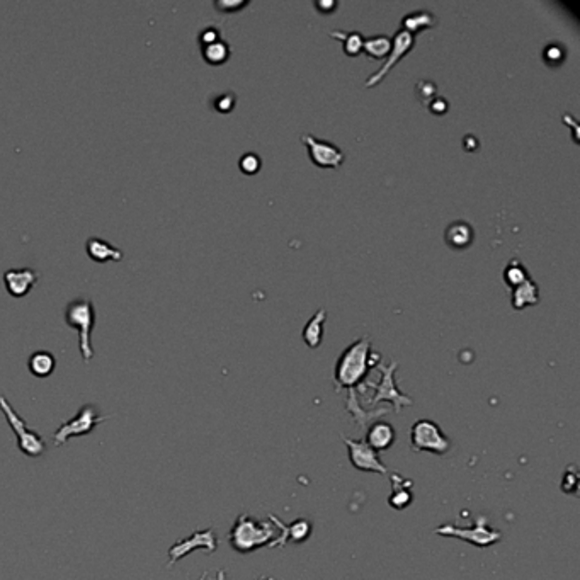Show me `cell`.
Masks as SVG:
<instances>
[{
    "label": "cell",
    "instance_id": "6da1fadb",
    "mask_svg": "<svg viewBox=\"0 0 580 580\" xmlns=\"http://www.w3.org/2000/svg\"><path fill=\"white\" fill-rule=\"evenodd\" d=\"M380 361L381 356L371 351L370 337L356 339L353 344L347 346L344 353L339 356L336 363V370H334L336 390L356 388L359 383H363L371 368L378 366Z\"/></svg>",
    "mask_w": 580,
    "mask_h": 580
},
{
    "label": "cell",
    "instance_id": "7a4b0ae2",
    "mask_svg": "<svg viewBox=\"0 0 580 580\" xmlns=\"http://www.w3.org/2000/svg\"><path fill=\"white\" fill-rule=\"evenodd\" d=\"M271 521L273 523L257 521L249 514H240L228 535L232 548L239 553H252L264 546L276 548L281 533L276 531L278 524L273 516H271Z\"/></svg>",
    "mask_w": 580,
    "mask_h": 580
},
{
    "label": "cell",
    "instance_id": "3957f363",
    "mask_svg": "<svg viewBox=\"0 0 580 580\" xmlns=\"http://www.w3.org/2000/svg\"><path fill=\"white\" fill-rule=\"evenodd\" d=\"M65 322L69 327L75 329L79 332L80 354H82L84 361L91 363V359L94 358V349H92L91 344V334L96 322V312L92 300L84 298V296L72 300L65 308Z\"/></svg>",
    "mask_w": 580,
    "mask_h": 580
},
{
    "label": "cell",
    "instance_id": "277c9868",
    "mask_svg": "<svg viewBox=\"0 0 580 580\" xmlns=\"http://www.w3.org/2000/svg\"><path fill=\"white\" fill-rule=\"evenodd\" d=\"M397 368H399V363L397 361H392L390 364H378V370L381 371V380L378 383H375V381H363V387L364 390H373V397L370 399V404L376 405L380 404L381 400L388 402V404H393V410L395 412H400L402 407H409V405H412V399L407 395H404L399 388H397V383H395V371Z\"/></svg>",
    "mask_w": 580,
    "mask_h": 580
},
{
    "label": "cell",
    "instance_id": "5b68a950",
    "mask_svg": "<svg viewBox=\"0 0 580 580\" xmlns=\"http://www.w3.org/2000/svg\"><path fill=\"white\" fill-rule=\"evenodd\" d=\"M434 535L450 536L456 540L467 541V543L477 546V548H489L502 540V533L489 524L485 516H478L475 524L470 528H460L456 524L446 523L443 526L434 529Z\"/></svg>",
    "mask_w": 580,
    "mask_h": 580
},
{
    "label": "cell",
    "instance_id": "8992f818",
    "mask_svg": "<svg viewBox=\"0 0 580 580\" xmlns=\"http://www.w3.org/2000/svg\"><path fill=\"white\" fill-rule=\"evenodd\" d=\"M410 448L416 453H433L444 456L451 450V439L443 433L439 424L431 419H421L410 429Z\"/></svg>",
    "mask_w": 580,
    "mask_h": 580
},
{
    "label": "cell",
    "instance_id": "52a82bcc",
    "mask_svg": "<svg viewBox=\"0 0 580 580\" xmlns=\"http://www.w3.org/2000/svg\"><path fill=\"white\" fill-rule=\"evenodd\" d=\"M0 410L6 416L7 422H9L11 429L14 431L16 439H18V448L24 453L26 456H31V458H38L46 451V444L45 439L41 438L40 434L35 433L26 424L23 417L16 412V409L9 404V400L4 395H0Z\"/></svg>",
    "mask_w": 580,
    "mask_h": 580
},
{
    "label": "cell",
    "instance_id": "ba28073f",
    "mask_svg": "<svg viewBox=\"0 0 580 580\" xmlns=\"http://www.w3.org/2000/svg\"><path fill=\"white\" fill-rule=\"evenodd\" d=\"M106 421H108V417L101 416L99 409H97L96 405L92 404L84 405L74 417L65 421L60 427H58L57 433L53 434L55 446H63V444L72 438H80V436L91 434L97 426L103 424Z\"/></svg>",
    "mask_w": 580,
    "mask_h": 580
},
{
    "label": "cell",
    "instance_id": "9c48e42d",
    "mask_svg": "<svg viewBox=\"0 0 580 580\" xmlns=\"http://www.w3.org/2000/svg\"><path fill=\"white\" fill-rule=\"evenodd\" d=\"M344 441L347 453H349L351 465L359 472H371L380 473V475H388V468L385 467L383 461L380 460L378 451H375L366 441H356V439L341 436Z\"/></svg>",
    "mask_w": 580,
    "mask_h": 580
},
{
    "label": "cell",
    "instance_id": "30bf717a",
    "mask_svg": "<svg viewBox=\"0 0 580 580\" xmlns=\"http://www.w3.org/2000/svg\"><path fill=\"white\" fill-rule=\"evenodd\" d=\"M198 548L205 550V552H208V553L217 552L218 540H217V535H215L213 528L193 533L191 536L177 541L176 545H172L171 550H169V567H172L174 563L179 562L181 558L188 557L191 552H194V550H198Z\"/></svg>",
    "mask_w": 580,
    "mask_h": 580
},
{
    "label": "cell",
    "instance_id": "8fae6325",
    "mask_svg": "<svg viewBox=\"0 0 580 580\" xmlns=\"http://www.w3.org/2000/svg\"><path fill=\"white\" fill-rule=\"evenodd\" d=\"M414 43H416V36L410 35V33L405 31V29H399V31L395 33V36L392 38V48H390V53L387 55V62H385L383 65H381L380 69L366 80L364 87L370 89V87H375L376 84H380L381 79H383L385 75H387L388 72H390L393 67H395L397 63H399L402 58H404L405 55H407L410 50L414 48Z\"/></svg>",
    "mask_w": 580,
    "mask_h": 580
},
{
    "label": "cell",
    "instance_id": "7c38bea8",
    "mask_svg": "<svg viewBox=\"0 0 580 580\" xmlns=\"http://www.w3.org/2000/svg\"><path fill=\"white\" fill-rule=\"evenodd\" d=\"M302 142L307 145L308 155H310L312 162L315 164L317 167L337 169L341 167L342 162H344L346 159L344 152H342L337 145H334V143L315 138L310 133L302 135Z\"/></svg>",
    "mask_w": 580,
    "mask_h": 580
},
{
    "label": "cell",
    "instance_id": "4fadbf2b",
    "mask_svg": "<svg viewBox=\"0 0 580 580\" xmlns=\"http://www.w3.org/2000/svg\"><path fill=\"white\" fill-rule=\"evenodd\" d=\"M38 279H40V276L31 268L9 269L4 273V285L14 298H24L36 286Z\"/></svg>",
    "mask_w": 580,
    "mask_h": 580
},
{
    "label": "cell",
    "instance_id": "5bb4252c",
    "mask_svg": "<svg viewBox=\"0 0 580 580\" xmlns=\"http://www.w3.org/2000/svg\"><path fill=\"white\" fill-rule=\"evenodd\" d=\"M395 439H397L395 427H393L392 424H388V422L378 421V422H373V424L368 427L366 443L370 444L375 451L380 453V451L390 450L393 444H395Z\"/></svg>",
    "mask_w": 580,
    "mask_h": 580
},
{
    "label": "cell",
    "instance_id": "9a60e30c",
    "mask_svg": "<svg viewBox=\"0 0 580 580\" xmlns=\"http://www.w3.org/2000/svg\"><path fill=\"white\" fill-rule=\"evenodd\" d=\"M414 484L409 478H404L399 473H392V492L388 495V504L395 511H404L412 504Z\"/></svg>",
    "mask_w": 580,
    "mask_h": 580
},
{
    "label": "cell",
    "instance_id": "2e32d148",
    "mask_svg": "<svg viewBox=\"0 0 580 580\" xmlns=\"http://www.w3.org/2000/svg\"><path fill=\"white\" fill-rule=\"evenodd\" d=\"M473 227L465 220H458L448 225L446 232H444V240L451 249H468L473 242Z\"/></svg>",
    "mask_w": 580,
    "mask_h": 580
},
{
    "label": "cell",
    "instance_id": "e0dca14e",
    "mask_svg": "<svg viewBox=\"0 0 580 580\" xmlns=\"http://www.w3.org/2000/svg\"><path fill=\"white\" fill-rule=\"evenodd\" d=\"M274 521H276L278 528L281 529V538H279L278 546H286L288 541H293V543H303L307 541L312 535V523L307 519H296L291 523V526H285V524L279 521L276 516H274Z\"/></svg>",
    "mask_w": 580,
    "mask_h": 580
},
{
    "label": "cell",
    "instance_id": "ac0fdd59",
    "mask_svg": "<svg viewBox=\"0 0 580 580\" xmlns=\"http://www.w3.org/2000/svg\"><path fill=\"white\" fill-rule=\"evenodd\" d=\"M540 303V288L531 278L526 279L523 285L512 288L511 291V305L516 310L531 307V305Z\"/></svg>",
    "mask_w": 580,
    "mask_h": 580
},
{
    "label": "cell",
    "instance_id": "d6986e66",
    "mask_svg": "<svg viewBox=\"0 0 580 580\" xmlns=\"http://www.w3.org/2000/svg\"><path fill=\"white\" fill-rule=\"evenodd\" d=\"M87 254L94 262H120L123 261V252L113 244L106 242L103 239H89L87 240Z\"/></svg>",
    "mask_w": 580,
    "mask_h": 580
},
{
    "label": "cell",
    "instance_id": "ffe728a7",
    "mask_svg": "<svg viewBox=\"0 0 580 580\" xmlns=\"http://www.w3.org/2000/svg\"><path fill=\"white\" fill-rule=\"evenodd\" d=\"M347 412L354 417V421L358 422L359 426H368V422L375 417H381L385 414L390 412V409H375V410H368L364 409L361 404H359L358 399V392L356 388H351L349 393H347V405H346Z\"/></svg>",
    "mask_w": 580,
    "mask_h": 580
},
{
    "label": "cell",
    "instance_id": "44dd1931",
    "mask_svg": "<svg viewBox=\"0 0 580 580\" xmlns=\"http://www.w3.org/2000/svg\"><path fill=\"white\" fill-rule=\"evenodd\" d=\"M438 24V18L429 11H414L402 18V28L409 31L410 35L416 36V33L424 31V29H433Z\"/></svg>",
    "mask_w": 580,
    "mask_h": 580
},
{
    "label": "cell",
    "instance_id": "7402d4cb",
    "mask_svg": "<svg viewBox=\"0 0 580 580\" xmlns=\"http://www.w3.org/2000/svg\"><path fill=\"white\" fill-rule=\"evenodd\" d=\"M325 319H327V310H325V308H320V310L307 322V325H305L303 341H305V344H307L308 347H312V349H317V347L322 344V339H324Z\"/></svg>",
    "mask_w": 580,
    "mask_h": 580
},
{
    "label": "cell",
    "instance_id": "603a6c76",
    "mask_svg": "<svg viewBox=\"0 0 580 580\" xmlns=\"http://www.w3.org/2000/svg\"><path fill=\"white\" fill-rule=\"evenodd\" d=\"M55 366H57V359L52 353L48 351H36V353L31 354L28 361V368L36 378H48L50 375L55 371Z\"/></svg>",
    "mask_w": 580,
    "mask_h": 580
},
{
    "label": "cell",
    "instance_id": "cb8c5ba5",
    "mask_svg": "<svg viewBox=\"0 0 580 580\" xmlns=\"http://www.w3.org/2000/svg\"><path fill=\"white\" fill-rule=\"evenodd\" d=\"M392 48V38L387 35H376L371 38H364L363 41V52L370 58H387Z\"/></svg>",
    "mask_w": 580,
    "mask_h": 580
},
{
    "label": "cell",
    "instance_id": "d4e9b609",
    "mask_svg": "<svg viewBox=\"0 0 580 580\" xmlns=\"http://www.w3.org/2000/svg\"><path fill=\"white\" fill-rule=\"evenodd\" d=\"M330 36L341 40L344 45V52L349 57H358L363 52L364 36L358 31H330Z\"/></svg>",
    "mask_w": 580,
    "mask_h": 580
},
{
    "label": "cell",
    "instance_id": "484cf974",
    "mask_svg": "<svg viewBox=\"0 0 580 580\" xmlns=\"http://www.w3.org/2000/svg\"><path fill=\"white\" fill-rule=\"evenodd\" d=\"M230 57V46L223 40L215 41V43L203 46V58L210 63V65H222Z\"/></svg>",
    "mask_w": 580,
    "mask_h": 580
},
{
    "label": "cell",
    "instance_id": "4316f807",
    "mask_svg": "<svg viewBox=\"0 0 580 580\" xmlns=\"http://www.w3.org/2000/svg\"><path fill=\"white\" fill-rule=\"evenodd\" d=\"M526 279H529V273L526 266H524L519 259H512L509 264H507V268L504 269V281L507 283V286H511V290L512 288L523 285Z\"/></svg>",
    "mask_w": 580,
    "mask_h": 580
},
{
    "label": "cell",
    "instance_id": "83f0119b",
    "mask_svg": "<svg viewBox=\"0 0 580 580\" xmlns=\"http://www.w3.org/2000/svg\"><path fill=\"white\" fill-rule=\"evenodd\" d=\"M543 58L550 67H558V65H562L563 60H565V50H563L562 45L550 43L545 46Z\"/></svg>",
    "mask_w": 580,
    "mask_h": 580
},
{
    "label": "cell",
    "instance_id": "f1b7e54d",
    "mask_svg": "<svg viewBox=\"0 0 580 580\" xmlns=\"http://www.w3.org/2000/svg\"><path fill=\"white\" fill-rule=\"evenodd\" d=\"M416 94L419 97V101L427 106L434 99L436 94H438V86H436L433 80H421L416 86Z\"/></svg>",
    "mask_w": 580,
    "mask_h": 580
},
{
    "label": "cell",
    "instance_id": "f546056e",
    "mask_svg": "<svg viewBox=\"0 0 580 580\" xmlns=\"http://www.w3.org/2000/svg\"><path fill=\"white\" fill-rule=\"evenodd\" d=\"M261 165H262L261 157L257 154H252V152H249V154H244L239 160L240 171H242L244 174H247V176H252V174L259 172Z\"/></svg>",
    "mask_w": 580,
    "mask_h": 580
},
{
    "label": "cell",
    "instance_id": "4dcf8cb0",
    "mask_svg": "<svg viewBox=\"0 0 580 580\" xmlns=\"http://www.w3.org/2000/svg\"><path fill=\"white\" fill-rule=\"evenodd\" d=\"M577 489H579V473H577V470H575V467L567 468L565 475H563V480H562V490L565 494L577 495Z\"/></svg>",
    "mask_w": 580,
    "mask_h": 580
},
{
    "label": "cell",
    "instance_id": "1f68e13d",
    "mask_svg": "<svg viewBox=\"0 0 580 580\" xmlns=\"http://www.w3.org/2000/svg\"><path fill=\"white\" fill-rule=\"evenodd\" d=\"M234 106H235V96L232 94V92L218 96L217 99H215V108H217V111L220 113H230L232 109H234Z\"/></svg>",
    "mask_w": 580,
    "mask_h": 580
},
{
    "label": "cell",
    "instance_id": "d6a6232c",
    "mask_svg": "<svg viewBox=\"0 0 580 580\" xmlns=\"http://www.w3.org/2000/svg\"><path fill=\"white\" fill-rule=\"evenodd\" d=\"M218 40H222V38H220V31L215 26L205 28L201 31V35H200V41H201L203 46L210 45V43H215V41H218Z\"/></svg>",
    "mask_w": 580,
    "mask_h": 580
},
{
    "label": "cell",
    "instance_id": "836d02e7",
    "mask_svg": "<svg viewBox=\"0 0 580 580\" xmlns=\"http://www.w3.org/2000/svg\"><path fill=\"white\" fill-rule=\"evenodd\" d=\"M427 108H429V111L434 114H444L448 111V101L443 99V97L436 96L434 99L427 104Z\"/></svg>",
    "mask_w": 580,
    "mask_h": 580
},
{
    "label": "cell",
    "instance_id": "e575fe53",
    "mask_svg": "<svg viewBox=\"0 0 580 580\" xmlns=\"http://www.w3.org/2000/svg\"><path fill=\"white\" fill-rule=\"evenodd\" d=\"M249 2H217L215 4V7L223 12H232V11H237V9H242V7L247 6Z\"/></svg>",
    "mask_w": 580,
    "mask_h": 580
},
{
    "label": "cell",
    "instance_id": "d590c367",
    "mask_svg": "<svg viewBox=\"0 0 580 580\" xmlns=\"http://www.w3.org/2000/svg\"><path fill=\"white\" fill-rule=\"evenodd\" d=\"M463 147L467 148L468 152H475V150H478V147H480V143H478V140H477L475 135H465Z\"/></svg>",
    "mask_w": 580,
    "mask_h": 580
},
{
    "label": "cell",
    "instance_id": "8d00e7d4",
    "mask_svg": "<svg viewBox=\"0 0 580 580\" xmlns=\"http://www.w3.org/2000/svg\"><path fill=\"white\" fill-rule=\"evenodd\" d=\"M317 7H319L320 11L329 12L330 9H334V7H337V4L336 2H317Z\"/></svg>",
    "mask_w": 580,
    "mask_h": 580
},
{
    "label": "cell",
    "instance_id": "74e56055",
    "mask_svg": "<svg viewBox=\"0 0 580 580\" xmlns=\"http://www.w3.org/2000/svg\"><path fill=\"white\" fill-rule=\"evenodd\" d=\"M259 580H271V579H266V577H262V579H259Z\"/></svg>",
    "mask_w": 580,
    "mask_h": 580
}]
</instances>
